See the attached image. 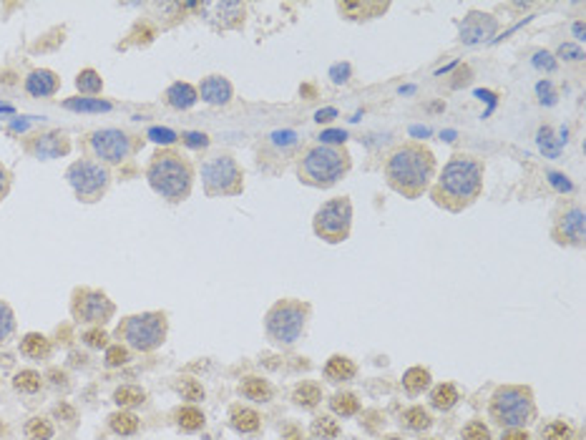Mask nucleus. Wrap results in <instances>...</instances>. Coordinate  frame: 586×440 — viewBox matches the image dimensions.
<instances>
[{"mask_svg": "<svg viewBox=\"0 0 586 440\" xmlns=\"http://www.w3.org/2000/svg\"><path fill=\"white\" fill-rule=\"evenodd\" d=\"M353 229V202L348 197H335L317 209L312 219V231L327 244H340L350 237Z\"/></svg>", "mask_w": 586, "mask_h": 440, "instance_id": "obj_8", "label": "nucleus"}, {"mask_svg": "<svg viewBox=\"0 0 586 440\" xmlns=\"http://www.w3.org/2000/svg\"><path fill=\"white\" fill-rule=\"evenodd\" d=\"M71 312L78 322H89V325H104L114 317L116 307L106 297L104 292L99 290H76L73 295Z\"/></svg>", "mask_w": 586, "mask_h": 440, "instance_id": "obj_13", "label": "nucleus"}, {"mask_svg": "<svg viewBox=\"0 0 586 440\" xmlns=\"http://www.w3.org/2000/svg\"><path fill=\"white\" fill-rule=\"evenodd\" d=\"M28 151L35 156V159H61L71 151V141L63 131H48L40 133V136H33L31 143H28Z\"/></svg>", "mask_w": 586, "mask_h": 440, "instance_id": "obj_15", "label": "nucleus"}, {"mask_svg": "<svg viewBox=\"0 0 586 440\" xmlns=\"http://www.w3.org/2000/svg\"><path fill=\"white\" fill-rule=\"evenodd\" d=\"M21 352L26 358L33 360H45L50 355V340L40 332H28L21 340Z\"/></svg>", "mask_w": 586, "mask_h": 440, "instance_id": "obj_23", "label": "nucleus"}, {"mask_svg": "<svg viewBox=\"0 0 586 440\" xmlns=\"http://www.w3.org/2000/svg\"><path fill=\"white\" fill-rule=\"evenodd\" d=\"M58 88H61V78H58V73L48 71V68H35L26 78V91L31 96H35V99L53 96Z\"/></svg>", "mask_w": 586, "mask_h": 440, "instance_id": "obj_18", "label": "nucleus"}, {"mask_svg": "<svg viewBox=\"0 0 586 440\" xmlns=\"http://www.w3.org/2000/svg\"><path fill=\"white\" fill-rule=\"evenodd\" d=\"M114 402H116L118 407L144 405V402H146V392L141 390V387H136V385H123V387H118V390L114 392Z\"/></svg>", "mask_w": 586, "mask_h": 440, "instance_id": "obj_31", "label": "nucleus"}, {"mask_svg": "<svg viewBox=\"0 0 586 440\" xmlns=\"http://www.w3.org/2000/svg\"><path fill=\"white\" fill-rule=\"evenodd\" d=\"M428 385H431V370H428V368L415 365V368L405 370L403 387H405V392H408V395H421L423 390H428Z\"/></svg>", "mask_w": 586, "mask_h": 440, "instance_id": "obj_24", "label": "nucleus"}, {"mask_svg": "<svg viewBox=\"0 0 586 440\" xmlns=\"http://www.w3.org/2000/svg\"><path fill=\"white\" fill-rule=\"evenodd\" d=\"M292 400H294V405H299V407H315V405H320V400H322V387L317 385V383H299L297 387H294V392H292Z\"/></svg>", "mask_w": 586, "mask_h": 440, "instance_id": "obj_27", "label": "nucleus"}, {"mask_svg": "<svg viewBox=\"0 0 586 440\" xmlns=\"http://www.w3.org/2000/svg\"><path fill=\"white\" fill-rule=\"evenodd\" d=\"M320 138H322V143H330V146H332V143H343L345 141V133L343 131H327V133H322Z\"/></svg>", "mask_w": 586, "mask_h": 440, "instance_id": "obj_50", "label": "nucleus"}, {"mask_svg": "<svg viewBox=\"0 0 586 440\" xmlns=\"http://www.w3.org/2000/svg\"><path fill=\"white\" fill-rule=\"evenodd\" d=\"M282 440H304L302 438V430L297 428V425H287L282 433Z\"/></svg>", "mask_w": 586, "mask_h": 440, "instance_id": "obj_52", "label": "nucleus"}, {"mask_svg": "<svg viewBox=\"0 0 586 440\" xmlns=\"http://www.w3.org/2000/svg\"><path fill=\"white\" fill-rule=\"evenodd\" d=\"M385 179L393 192L405 199H418L431 189L436 179V156L423 143H400L385 161Z\"/></svg>", "mask_w": 586, "mask_h": 440, "instance_id": "obj_1", "label": "nucleus"}, {"mask_svg": "<svg viewBox=\"0 0 586 440\" xmlns=\"http://www.w3.org/2000/svg\"><path fill=\"white\" fill-rule=\"evenodd\" d=\"M151 189L161 194L169 202H184L192 194L194 169L187 156H182L174 149H161L151 156V164L146 169Z\"/></svg>", "mask_w": 586, "mask_h": 440, "instance_id": "obj_4", "label": "nucleus"}, {"mask_svg": "<svg viewBox=\"0 0 586 440\" xmlns=\"http://www.w3.org/2000/svg\"><path fill=\"white\" fill-rule=\"evenodd\" d=\"M310 433H312V438H317V440H335L340 435V425H338V420H332L330 415H320V418L312 420Z\"/></svg>", "mask_w": 586, "mask_h": 440, "instance_id": "obj_33", "label": "nucleus"}, {"mask_svg": "<svg viewBox=\"0 0 586 440\" xmlns=\"http://www.w3.org/2000/svg\"><path fill=\"white\" fill-rule=\"evenodd\" d=\"M166 314L164 312H144L131 314L118 325L116 337L126 340L128 347L138 352H151L164 342L166 337Z\"/></svg>", "mask_w": 586, "mask_h": 440, "instance_id": "obj_7", "label": "nucleus"}, {"mask_svg": "<svg viewBox=\"0 0 586 440\" xmlns=\"http://www.w3.org/2000/svg\"><path fill=\"white\" fill-rule=\"evenodd\" d=\"M353 169L345 146H330V143H317L304 151L297 161V176L299 182L315 189H330L345 179Z\"/></svg>", "mask_w": 586, "mask_h": 440, "instance_id": "obj_3", "label": "nucleus"}, {"mask_svg": "<svg viewBox=\"0 0 586 440\" xmlns=\"http://www.w3.org/2000/svg\"><path fill=\"white\" fill-rule=\"evenodd\" d=\"M483 192V164L470 154H453L443 166L431 199L448 211H463Z\"/></svg>", "mask_w": 586, "mask_h": 440, "instance_id": "obj_2", "label": "nucleus"}, {"mask_svg": "<svg viewBox=\"0 0 586 440\" xmlns=\"http://www.w3.org/2000/svg\"><path fill=\"white\" fill-rule=\"evenodd\" d=\"M385 440H403L400 435H390V438H385Z\"/></svg>", "mask_w": 586, "mask_h": 440, "instance_id": "obj_57", "label": "nucleus"}, {"mask_svg": "<svg viewBox=\"0 0 586 440\" xmlns=\"http://www.w3.org/2000/svg\"><path fill=\"white\" fill-rule=\"evenodd\" d=\"M330 407H332V413L343 415V418H350V415H355L360 410V400L353 395V392H338V395H332Z\"/></svg>", "mask_w": 586, "mask_h": 440, "instance_id": "obj_35", "label": "nucleus"}, {"mask_svg": "<svg viewBox=\"0 0 586 440\" xmlns=\"http://www.w3.org/2000/svg\"><path fill=\"white\" fill-rule=\"evenodd\" d=\"M50 378H55L53 383H66V375L58 373V370H50Z\"/></svg>", "mask_w": 586, "mask_h": 440, "instance_id": "obj_55", "label": "nucleus"}, {"mask_svg": "<svg viewBox=\"0 0 586 440\" xmlns=\"http://www.w3.org/2000/svg\"><path fill=\"white\" fill-rule=\"evenodd\" d=\"M128 363V350L121 345H111L106 350V368H121Z\"/></svg>", "mask_w": 586, "mask_h": 440, "instance_id": "obj_42", "label": "nucleus"}, {"mask_svg": "<svg viewBox=\"0 0 586 440\" xmlns=\"http://www.w3.org/2000/svg\"><path fill=\"white\" fill-rule=\"evenodd\" d=\"M332 116H335V109H327V111H320V114H317V121H330Z\"/></svg>", "mask_w": 586, "mask_h": 440, "instance_id": "obj_54", "label": "nucleus"}, {"mask_svg": "<svg viewBox=\"0 0 586 440\" xmlns=\"http://www.w3.org/2000/svg\"><path fill=\"white\" fill-rule=\"evenodd\" d=\"M16 332V314L6 302H0V345Z\"/></svg>", "mask_w": 586, "mask_h": 440, "instance_id": "obj_40", "label": "nucleus"}, {"mask_svg": "<svg viewBox=\"0 0 586 440\" xmlns=\"http://www.w3.org/2000/svg\"><path fill=\"white\" fill-rule=\"evenodd\" d=\"M194 11H199L206 21L214 28L229 31V28H239L244 23V3H234V0H224V3H192Z\"/></svg>", "mask_w": 586, "mask_h": 440, "instance_id": "obj_14", "label": "nucleus"}, {"mask_svg": "<svg viewBox=\"0 0 586 440\" xmlns=\"http://www.w3.org/2000/svg\"><path fill=\"white\" fill-rule=\"evenodd\" d=\"M66 179L81 202L94 204V202H99V199L106 194V189H109L111 171H109V166L101 164V161L81 159V161H73V164L68 166Z\"/></svg>", "mask_w": 586, "mask_h": 440, "instance_id": "obj_10", "label": "nucleus"}, {"mask_svg": "<svg viewBox=\"0 0 586 440\" xmlns=\"http://www.w3.org/2000/svg\"><path fill=\"white\" fill-rule=\"evenodd\" d=\"M551 237L559 244H566V247H584L586 214H584V207H581V204L571 202L556 211L553 226H551Z\"/></svg>", "mask_w": 586, "mask_h": 440, "instance_id": "obj_12", "label": "nucleus"}, {"mask_svg": "<svg viewBox=\"0 0 586 440\" xmlns=\"http://www.w3.org/2000/svg\"><path fill=\"white\" fill-rule=\"evenodd\" d=\"M501 440H531V435L526 433L524 428H506Z\"/></svg>", "mask_w": 586, "mask_h": 440, "instance_id": "obj_48", "label": "nucleus"}, {"mask_svg": "<svg viewBox=\"0 0 586 440\" xmlns=\"http://www.w3.org/2000/svg\"><path fill=\"white\" fill-rule=\"evenodd\" d=\"M149 136L154 138V141H159V143H172L174 138H177V133L166 131V128H151Z\"/></svg>", "mask_w": 586, "mask_h": 440, "instance_id": "obj_47", "label": "nucleus"}, {"mask_svg": "<svg viewBox=\"0 0 586 440\" xmlns=\"http://www.w3.org/2000/svg\"><path fill=\"white\" fill-rule=\"evenodd\" d=\"M488 415L501 428H526L536 418V402L531 387L526 385H501L491 395Z\"/></svg>", "mask_w": 586, "mask_h": 440, "instance_id": "obj_5", "label": "nucleus"}, {"mask_svg": "<svg viewBox=\"0 0 586 440\" xmlns=\"http://www.w3.org/2000/svg\"><path fill=\"white\" fill-rule=\"evenodd\" d=\"M201 184H204L206 197H234V194H242L244 174L232 156L219 154L211 156L201 166Z\"/></svg>", "mask_w": 586, "mask_h": 440, "instance_id": "obj_9", "label": "nucleus"}, {"mask_svg": "<svg viewBox=\"0 0 586 440\" xmlns=\"http://www.w3.org/2000/svg\"><path fill=\"white\" fill-rule=\"evenodd\" d=\"M538 435H541V440H574V428H571L566 420L556 418V420L543 423L541 430H538Z\"/></svg>", "mask_w": 586, "mask_h": 440, "instance_id": "obj_29", "label": "nucleus"}, {"mask_svg": "<svg viewBox=\"0 0 586 440\" xmlns=\"http://www.w3.org/2000/svg\"><path fill=\"white\" fill-rule=\"evenodd\" d=\"M534 63H536L538 68H546V71H556V61H553V55L546 53V50H538Z\"/></svg>", "mask_w": 586, "mask_h": 440, "instance_id": "obj_45", "label": "nucleus"}, {"mask_svg": "<svg viewBox=\"0 0 586 440\" xmlns=\"http://www.w3.org/2000/svg\"><path fill=\"white\" fill-rule=\"evenodd\" d=\"M458 387L453 385V383H441V385L433 387L431 392V405L436 407V410H450V407L458 402Z\"/></svg>", "mask_w": 586, "mask_h": 440, "instance_id": "obj_26", "label": "nucleus"}, {"mask_svg": "<svg viewBox=\"0 0 586 440\" xmlns=\"http://www.w3.org/2000/svg\"><path fill=\"white\" fill-rule=\"evenodd\" d=\"M81 340L86 342L89 347H94V350H101V347H109V335H106L101 327H94V330H86L81 335Z\"/></svg>", "mask_w": 586, "mask_h": 440, "instance_id": "obj_43", "label": "nucleus"}, {"mask_svg": "<svg viewBox=\"0 0 586 440\" xmlns=\"http://www.w3.org/2000/svg\"><path fill=\"white\" fill-rule=\"evenodd\" d=\"M307 314H310V307L304 302H299V299H280L265 317V327L270 340L282 347L294 345L304 332Z\"/></svg>", "mask_w": 586, "mask_h": 440, "instance_id": "obj_6", "label": "nucleus"}, {"mask_svg": "<svg viewBox=\"0 0 586 440\" xmlns=\"http://www.w3.org/2000/svg\"><path fill=\"white\" fill-rule=\"evenodd\" d=\"M111 430L116 435H133L138 430V418L128 410H121V413H114L109 418Z\"/></svg>", "mask_w": 586, "mask_h": 440, "instance_id": "obj_34", "label": "nucleus"}, {"mask_svg": "<svg viewBox=\"0 0 586 440\" xmlns=\"http://www.w3.org/2000/svg\"><path fill=\"white\" fill-rule=\"evenodd\" d=\"M55 415H58V418H68V420L76 418L73 407H68V405H58V407H55Z\"/></svg>", "mask_w": 586, "mask_h": 440, "instance_id": "obj_53", "label": "nucleus"}, {"mask_svg": "<svg viewBox=\"0 0 586 440\" xmlns=\"http://www.w3.org/2000/svg\"><path fill=\"white\" fill-rule=\"evenodd\" d=\"M498 31V23L493 16L488 13H468L460 23V40L463 43H481V40H488L493 33Z\"/></svg>", "mask_w": 586, "mask_h": 440, "instance_id": "obj_16", "label": "nucleus"}, {"mask_svg": "<svg viewBox=\"0 0 586 440\" xmlns=\"http://www.w3.org/2000/svg\"><path fill=\"white\" fill-rule=\"evenodd\" d=\"M390 3H372V0H353V3H338L340 16H345L348 21H372L380 18L382 13H387Z\"/></svg>", "mask_w": 586, "mask_h": 440, "instance_id": "obj_19", "label": "nucleus"}, {"mask_svg": "<svg viewBox=\"0 0 586 440\" xmlns=\"http://www.w3.org/2000/svg\"><path fill=\"white\" fill-rule=\"evenodd\" d=\"M348 73H350V66H348V63H345V66H335V68H332V81H335V83L348 81V78H345Z\"/></svg>", "mask_w": 586, "mask_h": 440, "instance_id": "obj_51", "label": "nucleus"}, {"mask_svg": "<svg viewBox=\"0 0 586 440\" xmlns=\"http://www.w3.org/2000/svg\"><path fill=\"white\" fill-rule=\"evenodd\" d=\"M239 392H242L244 397H249V400H257V402L272 400L270 380L257 378V375H249V378H244L242 383H239Z\"/></svg>", "mask_w": 586, "mask_h": 440, "instance_id": "obj_22", "label": "nucleus"}, {"mask_svg": "<svg viewBox=\"0 0 586 440\" xmlns=\"http://www.w3.org/2000/svg\"><path fill=\"white\" fill-rule=\"evenodd\" d=\"M177 390L182 392L184 400H192V402L204 400V387L199 385V380H194V378H179Z\"/></svg>", "mask_w": 586, "mask_h": 440, "instance_id": "obj_39", "label": "nucleus"}, {"mask_svg": "<svg viewBox=\"0 0 586 440\" xmlns=\"http://www.w3.org/2000/svg\"><path fill=\"white\" fill-rule=\"evenodd\" d=\"M574 31H576V35H579V38H584V26H581V23H576Z\"/></svg>", "mask_w": 586, "mask_h": 440, "instance_id": "obj_56", "label": "nucleus"}, {"mask_svg": "<svg viewBox=\"0 0 586 440\" xmlns=\"http://www.w3.org/2000/svg\"><path fill=\"white\" fill-rule=\"evenodd\" d=\"M260 413L252 407H234L232 410V425L239 433H255L260 428Z\"/></svg>", "mask_w": 586, "mask_h": 440, "instance_id": "obj_28", "label": "nucleus"}, {"mask_svg": "<svg viewBox=\"0 0 586 440\" xmlns=\"http://www.w3.org/2000/svg\"><path fill=\"white\" fill-rule=\"evenodd\" d=\"M40 385H43V378L35 370H21V373L13 378V387L18 392H38Z\"/></svg>", "mask_w": 586, "mask_h": 440, "instance_id": "obj_36", "label": "nucleus"}, {"mask_svg": "<svg viewBox=\"0 0 586 440\" xmlns=\"http://www.w3.org/2000/svg\"><path fill=\"white\" fill-rule=\"evenodd\" d=\"M197 94L201 96V101H206V104L211 106H227L229 101H232L234 91H232V83L224 76H206L201 78Z\"/></svg>", "mask_w": 586, "mask_h": 440, "instance_id": "obj_17", "label": "nucleus"}, {"mask_svg": "<svg viewBox=\"0 0 586 440\" xmlns=\"http://www.w3.org/2000/svg\"><path fill=\"white\" fill-rule=\"evenodd\" d=\"M400 425H403L405 430H428L433 425V418H431V413H428L426 407H421V405H413V407H408L403 415H400Z\"/></svg>", "mask_w": 586, "mask_h": 440, "instance_id": "obj_25", "label": "nucleus"}, {"mask_svg": "<svg viewBox=\"0 0 586 440\" xmlns=\"http://www.w3.org/2000/svg\"><path fill=\"white\" fill-rule=\"evenodd\" d=\"M358 375V365L345 355H332L325 365V378L330 383H348Z\"/></svg>", "mask_w": 586, "mask_h": 440, "instance_id": "obj_21", "label": "nucleus"}, {"mask_svg": "<svg viewBox=\"0 0 586 440\" xmlns=\"http://www.w3.org/2000/svg\"><path fill=\"white\" fill-rule=\"evenodd\" d=\"M8 189H11V171H8L6 166L0 164V202L6 199Z\"/></svg>", "mask_w": 586, "mask_h": 440, "instance_id": "obj_49", "label": "nucleus"}, {"mask_svg": "<svg viewBox=\"0 0 586 440\" xmlns=\"http://www.w3.org/2000/svg\"><path fill=\"white\" fill-rule=\"evenodd\" d=\"M559 55H561V58H566V61H581V58H584L581 48H579V45H574V43H564V45H561Z\"/></svg>", "mask_w": 586, "mask_h": 440, "instance_id": "obj_44", "label": "nucleus"}, {"mask_svg": "<svg viewBox=\"0 0 586 440\" xmlns=\"http://www.w3.org/2000/svg\"><path fill=\"white\" fill-rule=\"evenodd\" d=\"M86 146L91 156L101 164H123L136 151V138L121 128H99L89 133Z\"/></svg>", "mask_w": 586, "mask_h": 440, "instance_id": "obj_11", "label": "nucleus"}, {"mask_svg": "<svg viewBox=\"0 0 586 440\" xmlns=\"http://www.w3.org/2000/svg\"><path fill=\"white\" fill-rule=\"evenodd\" d=\"M63 109L81 111V114H101V111H111V104L101 99H81V96H78V99L63 101Z\"/></svg>", "mask_w": 586, "mask_h": 440, "instance_id": "obj_32", "label": "nucleus"}, {"mask_svg": "<svg viewBox=\"0 0 586 440\" xmlns=\"http://www.w3.org/2000/svg\"><path fill=\"white\" fill-rule=\"evenodd\" d=\"M28 440H50L53 438V425L45 418H31L26 425Z\"/></svg>", "mask_w": 586, "mask_h": 440, "instance_id": "obj_38", "label": "nucleus"}, {"mask_svg": "<svg viewBox=\"0 0 586 440\" xmlns=\"http://www.w3.org/2000/svg\"><path fill=\"white\" fill-rule=\"evenodd\" d=\"M423 440H438V438H423Z\"/></svg>", "mask_w": 586, "mask_h": 440, "instance_id": "obj_58", "label": "nucleus"}, {"mask_svg": "<svg viewBox=\"0 0 586 440\" xmlns=\"http://www.w3.org/2000/svg\"><path fill=\"white\" fill-rule=\"evenodd\" d=\"M177 423L182 425L184 430H199V428H204V413L194 405L179 407L177 410Z\"/></svg>", "mask_w": 586, "mask_h": 440, "instance_id": "obj_37", "label": "nucleus"}, {"mask_svg": "<svg viewBox=\"0 0 586 440\" xmlns=\"http://www.w3.org/2000/svg\"><path fill=\"white\" fill-rule=\"evenodd\" d=\"M184 143L187 146H192V149H204L206 143H209V138L204 136V133H184Z\"/></svg>", "mask_w": 586, "mask_h": 440, "instance_id": "obj_46", "label": "nucleus"}, {"mask_svg": "<svg viewBox=\"0 0 586 440\" xmlns=\"http://www.w3.org/2000/svg\"><path fill=\"white\" fill-rule=\"evenodd\" d=\"M76 88L81 91V94L96 96L104 91V78H101V73L94 71V68H83V71L76 76Z\"/></svg>", "mask_w": 586, "mask_h": 440, "instance_id": "obj_30", "label": "nucleus"}, {"mask_svg": "<svg viewBox=\"0 0 586 440\" xmlns=\"http://www.w3.org/2000/svg\"><path fill=\"white\" fill-rule=\"evenodd\" d=\"M463 440H491V428L483 420H470L463 428Z\"/></svg>", "mask_w": 586, "mask_h": 440, "instance_id": "obj_41", "label": "nucleus"}, {"mask_svg": "<svg viewBox=\"0 0 586 440\" xmlns=\"http://www.w3.org/2000/svg\"><path fill=\"white\" fill-rule=\"evenodd\" d=\"M197 101H199V94H197V88L187 81H177L166 88V104L172 106V109H179V111L192 109Z\"/></svg>", "mask_w": 586, "mask_h": 440, "instance_id": "obj_20", "label": "nucleus"}]
</instances>
